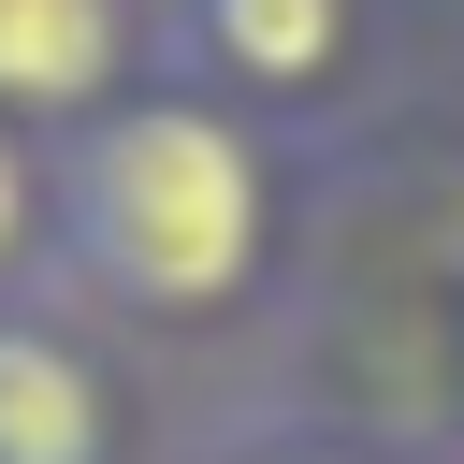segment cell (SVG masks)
Segmentation results:
<instances>
[{"label": "cell", "instance_id": "obj_1", "mask_svg": "<svg viewBox=\"0 0 464 464\" xmlns=\"http://www.w3.org/2000/svg\"><path fill=\"white\" fill-rule=\"evenodd\" d=\"M72 246L116 304H232L246 261H261V160L232 116L203 102H145L116 130H87V174H72Z\"/></svg>", "mask_w": 464, "mask_h": 464}, {"label": "cell", "instance_id": "obj_2", "mask_svg": "<svg viewBox=\"0 0 464 464\" xmlns=\"http://www.w3.org/2000/svg\"><path fill=\"white\" fill-rule=\"evenodd\" d=\"M116 406L87 377V348H58L44 319H0V464H102Z\"/></svg>", "mask_w": 464, "mask_h": 464}, {"label": "cell", "instance_id": "obj_3", "mask_svg": "<svg viewBox=\"0 0 464 464\" xmlns=\"http://www.w3.org/2000/svg\"><path fill=\"white\" fill-rule=\"evenodd\" d=\"M116 72V0H0V102L72 116Z\"/></svg>", "mask_w": 464, "mask_h": 464}, {"label": "cell", "instance_id": "obj_4", "mask_svg": "<svg viewBox=\"0 0 464 464\" xmlns=\"http://www.w3.org/2000/svg\"><path fill=\"white\" fill-rule=\"evenodd\" d=\"M203 44L232 72H261V87H304V72H334L348 0H203Z\"/></svg>", "mask_w": 464, "mask_h": 464}, {"label": "cell", "instance_id": "obj_5", "mask_svg": "<svg viewBox=\"0 0 464 464\" xmlns=\"http://www.w3.org/2000/svg\"><path fill=\"white\" fill-rule=\"evenodd\" d=\"M14 232H29V160L0 145V261H14Z\"/></svg>", "mask_w": 464, "mask_h": 464}, {"label": "cell", "instance_id": "obj_6", "mask_svg": "<svg viewBox=\"0 0 464 464\" xmlns=\"http://www.w3.org/2000/svg\"><path fill=\"white\" fill-rule=\"evenodd\" d=\"M276 464H362V450H276Z\"/></svg>", "mask_w": 464, "mask_h": 464}]
</instances>
